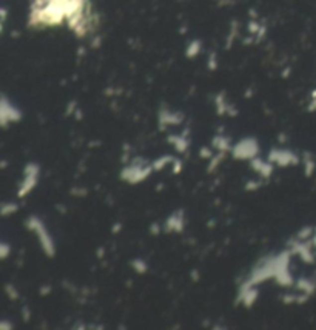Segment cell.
Returning a JSON list of instances; mask_svg holds the SVG:
<instances>
[{
	"label": "cell",
	"mask_w": 316,
	"mask_h": 330,
	"mask_svg": "<svg viewBox=\"0 0 316 330\" xmlns=\"http://www.w3.org/2000/svg\"><path fill=\"white\" fill-rule=\"evenodd\" d=\"M199 51V42H193L192 45H190V48H188V56H195L196 53Z\"/></svg>",
	"instance_id": "obj_1"
}]
</instances>
